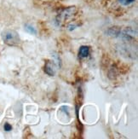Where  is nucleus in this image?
I'll list each match as a JSON object with an SVG mask.
<instances>
[{"instance_id": "6", "label": "nucleus", "mask_w": 138, "mask_h": 139, "mask_svg": "<svg viewBox=\"0 0 138 139\" xmlns=\"http://www.w3.org/2000/svg\"><path fill=\"white\" fill-rule=\"evenodd\" d=\"M26 29H27V30L28 31L29 33H33V34H35V33H36V30H35V29L33 28L32 26L27 25V26H26Z\"/></svg>"}, {"instance_id": "5", "label": "nucleus", "mask_w": 138, "mask_h": 139, "mask_svg": "<svg viewBox=\"0 0 138 139\" xmlns=\"http://www.w3.org/2000/svg\"><path fill=\"white\" fill-rule=\"evenodd\" d=\"M119 1L122 5L126 6V5H129V4H130V3H132L135 0H119Z\"/></svg>"}, {"instance_id": "2", "label": "nucleus", "mask_w": 138, "mask_h": 139, "mask_svg": "<svg viewBox=\"0 0 138 139\" xmlns=\"http://www.w3.org/2000/svg\"><path fill=\"white\" fill-rule=\"evenodd\" d=\"M3 40L6 44L10 46H18L20 44V39L18 33L14 30H6L2 33Z\"/></svg>"}, {"instance_id": "3", "label": "nucleus", "mask_w": 138, "mask_h": 139, "mask_svg": "<svg viewBox=\"0 0 138 139\" xmlns=\"http://www.w3.org/2000/svg\"><path fill=\"white\" fill-rule=\"evenodd\" d=\"M44 71L47 74H49L50 76L55 75V65L52 62H50V60H47L45 62V66H44Z\"/></svg>"}, {"instance_id": "1", "label": "nucleus", "mask_w": 138, "mask_h": 139, "mask_svg": "<svg viewBox=\"0 0 138 139\" xmlns=\"http://www.w3.org/2000/svg\"><path fill=\"white\" fill-rule=\"evenodd\" d=\"M78 16H79L78 8L75 6H71L67 9H64L62 11L59 13L56 18V21L61 26H67L70 24L72 21H75Z\"/></svg>"}, {"instance_id": "4", "label": "nucleus", "mask_w": 138, "mask_h": 139, "mask_svg": "<svg viewBox=\"0 0 138 139\" xmlns=\"http://www.w3.org/2000/svg\"><path fill=\"white\" fill-rule=\"evenodd\" d=\"M89 54V46H81L79 49V55L80 58H85L87 57Z\"/></svg>"}, {"instance_id": "7", "label": "nucleus", "mask_w": 138, "mask_h": 139, "mask_svg": "<svg viewBox=\"0 0 138 139\" xmlns=\"http://www.w3.org/2000/svg\"><path fill=\"white\" fill-rule=\"evenodd\" d=\"M12 129V127H11V125H10L9 123H5V125H4V130L6 131H10V130Z\"/></svg>"}]
</instances>
